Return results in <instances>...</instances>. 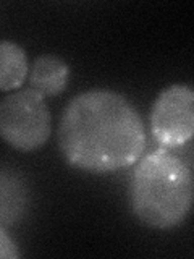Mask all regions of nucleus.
Wrapping results in <instances>:
<instances>
[{
    "label": "nucleus",
    "mask_w": 194,
    "mask_h": 259,
    "mask_svg": "<svg viewBox=\"0 0 194 259\" xmlns=\"http://www.w3.org/2000/svg\"><path fill=\"white\" fill-rule=\"evenodd\" d=\"M59 144L71 165L109 174L141 159L146 128L126 97L110 89H91L68 102L59 126Z\"/></svg>",
    "instance_id": "f257e3e1"
},
{
    "label": "nucleus",
    "mask_w": 194,
    "mask_h": 259,
    "mask_svg": "<svg viewBox=\"0 0 194 259\" xmlns=\"http://www.w3.org/2000/svg\"><path fill=\"white\" fill-rule=\"evenodd\" d=\"M192 193L189 165L164 148L139 160L129 191L134 215L157 230H168L184 222L192 206Z\"/></svg>",
    "instance_id": "f03ea898"
},
{
    "label": "nucleus",
    "mask_w": 194,
    "mask_h": 259,
    "mask_svg": "<svg viewBox=\"0 0 194 259\" xmlns=\"http://www.w3.org/2000/svg\"><path fill=\"white\" fill-rule=\"evenodd\" d=\"M52 117L45 97L36 89L15 91L0 101V138L21 152L36 151L47 143Z\"/></svg>",
    "instance_id": "7ed1b4c3"
},
{
    "label": "nucleus",
    "mask_w": 194,
    "mask_h": 259,
    "mask_svg": "<svg viewBox=\"0 0 194 259\" xmlns=\"http://www.w3.org/2000/svg\"><path fill=\"white\" fill-rule=\"evenodd\" d=\"M151 132L164 149H176L194 135V91L189 84L164 89L151 112Z\"/></svg>",
    "instance_id": "20e7f679"
},
{
    "label": "nucleus",
    "mask_w": 194,
    "mask_h": 259,
    "mask_svg": "<svg viewBox=\"0 0 194 259\" xmlns=\"http://www.w3.org/2000/svg\"><path fill=\"white\" fill-rule=\"evenodd\" d=\"M70 68L65 60L57 55H40L29 70L31 88L44 97L59 96L68 84Z\"/></svg>",
    "instance_id": "39448f33"
},
{
    "label": "nucleus",
    "mask_w": 194,
    "mask_h": 259,
    "mask_svg": "<svg viewBox=\"0 0 194 259\" xmlns=\"http://www.w3.org/2000/svg\"><path fill=\"white\" fill-rule=\"evenodd\" d=\"M29 75L28 55L12 40H0V91L21 88Z\"/></svg>",
    "instance_id": "423d86ee"
},
{
    "label": "nucleus",
    "mask_w": 194,
    "mask_h": 259,
    "mask_svg": "<svg viewBox=\"0 0 194 259\" xmlns=\"http://www.w3.org/2000/svg\"><path fill=\"white\" fill-rule=\"evenodd\" d=\"M20 257V249L13 238L7 233L4 225L0 224V259H16Z\"/></svg>",
    "instance_id": "0eeeda50"
}]
</instances>
